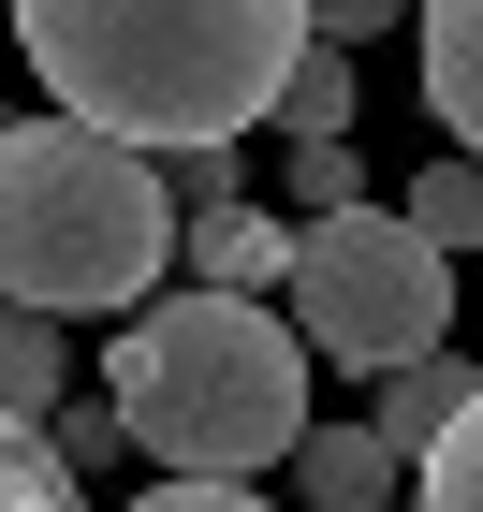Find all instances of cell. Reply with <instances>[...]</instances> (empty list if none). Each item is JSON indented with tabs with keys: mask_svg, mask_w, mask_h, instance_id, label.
<instances>
[{
	"mask_svg": "<svg viewBox=\"0 0 483 512\" xmlns=\"http://www.w3.org/2000/svg\"><path fill=\"white\" fill-rule=\"evenodd\" d=\"M264 118H279L293 147H352V59H337V44H308V59L279 74V103H264Z\"/></svg>",
	"mask_w": 483,
	"mask_h": 512,
	"instance_id": "cell-10",
	"label": "cell"
},
{
	"mask_svg": "<svg viewBox=\"0 0 483 512\" xmlns=\"http://www.w3.org/2000/svg\"><path fill=\"white\" fill-rule=\"evenodd\" d=\"M469 410H483V381H469L454 352H425V366H381V410H366V439L410 469V454H425L440 425H469Z\"/></svg>",
	"mask_w": 483,
	"mask_h": 512,
	"instance_id": "cell-6",
	"label": "cell"
},
{
	"mask_svg": "<svg viewBox=\"0 0 483 512\" xmlns=\"http://www.w3.org/2000/svg\"><path fill=\"white\" fill-rule=\"evenodd\" d=\"M410 512H483V410L410 454Z\"/></svg>",
	"mask_w": 483,
	"mask_h": 512,
	"instance_id": "cell-12",
	"label": "cell"
},
{
	"mask_svg": "<svg viewBox=\"0 0 483 512\" xmlns=\"http://www.w3.org/2000/svg\"><path fill=\"white\" fill-rule=\"evenodd\" d=\"M59 381H74V352H59V322L0 308V425H44V410H59Z\"/></svg>",
	"mask_w": 483,
	"mask_h": 512,
	"instance_id": "cell-9",
	"label": "cell"
},
{
	"mask_svg": "<svg viewBox=\"0 0 483 512\" xmlns=\"http://www.w3.org/2000/svg\"><path fill=\"white\" fill-rule=\"evenodd\" d=\"M293 205H308V220H337V205H366L352 147H293Z\"/></svg>",
	"mask_w": 483,
	"mask_h": 512,
	"instance_id": "cell-14",
	"label": "cell"
},
{
	"mask_svg": "<svg viewBox=\"0 0 483 512\" xmlns=\"http://www.w3.org/2000/svg\"><path fill=\"white\" fill-rule=\"evenodd\" d=\"M293 498H308V512H381V498H396V454H381L366 425H308V439H293Z\"/></svg>",
	"mask_w": 483,
	"mask_h": 512,
	"instance_id": "cell-8",
	"label": "cell"
},
{
	"mask_svg": "<svg viewBox=\"0 0 483 512\" xmlns=\"http://www.w3.org/2000/svg\"><path fill=\"white\" fill-rule=\"evenodd\" d=\"M425 15V118L469 147L483 132V0H410Z\"/></svg>",
	"mask_w": 483,
	"mask_h": 512,
	"instance_id": "cell-7",
	"label": "cell"
},
{
	"mask_svg": "<svg viewBox=\"0 0 483 512\" xmlns=\"http://www.w3.org/2000/svg\"><path fill=\"white\" fill-rule=\"evenodd\" d=\"M176 264V191L161 161L103 147L74 118H15L0 132V308L74 322V308H147Z\"/></svg>",
	"mask_w": 483,
	"mask_h": 512,
	"instance_id": "cell-3",
	"label": "cell"
},
{
	"mask_svg": "<svg viewBox=\"0 0 483 512\" xmlns=\"http://www.w3.org/2000/svg\"><path fill=\"white\" fill-rule=\"evenodd\" d=\"M103 410L118 454H161V483H249L308 439V352L249 293H161L103 366Z\"/></svg>",
	"mask_w": 483,
	"mask_h": 512,
	"instance_id": "cell-2",
	"label": "cell"
},
{
	"mask_svg": "<svg viewBox=\"0 0 483 512\" xmlns=\"http://www.w3.org/2000/svg\"><path fill=\"white\" fill-rule=\"evenodd\" d=\"M308 15V44H352V30H381V15H410V0H293Z\"/></svg>",
	"mask_w": 483,
	"mask_h": 512,
	"instance_id": "cell-16",
	"label": "cell"
},
{
	"mask_svg": "<svg viewBox=\"0 0 483 512\" xmlns=\"http://www.w3.org/2000/svg\"><path fill=\"white\" fill-rule=\"evenodd\" d=\"M132 512H279V498H249V483H147Z\"/></svg>",
	"mask_w": 483,
	"mask_h": 512,
	"instance_id": "cell-15",
	"label": "cell"
},
{
	"mask_svg": "<svg viewBox=\"0 0 483 512\" xmlns=\"http://www.w3.org/2000/svg\"><path fill=\"white\" fill-rule=\"evenodd\" d=\"M293 352H337V366H425L440 352V322H454V264L425 235H410L396 205H337V220H293Z\"/></svg>",
	"mask_w": 483,
	"mask_h": 512,
	"instance_id": "cell-4",
	"label": "cell"
},
{
	"mask_svg": "<svg viewBox=\"0 0 483 512\" xmlns=\"http://www.w3.org/2000/svg\"><path fill=\"white\" fill-rule=\"evenodd\" d=\"M176 264H191V293H279V264H293V220H264L249 191H205V205H176Z\"/></svg>",
	"mask_w": 483,
	"mask_h": 512,
	"instance_id": "cell-5",
	"label": "cell"
},
{
	"mask_svg": "<svg viewBox=\"0 0 483 512\" xmlns=\"http://www.w3.org/2000/svg\"><path fill=\"white\" fill-rule=\"evenodd\" d=\"M15 44L74 132L132 161H205L264 132L279 74L308 59V15L293 0H15Z\"/></svg>",
	"mask_w": 483,
	"mask_h": 512,
	"instance_id": "cell-1",
	"label": "cell"
},
{
	"mask_svg": "<svg viewBox=\"0 0 483 512\" xmlns=\"http://www.w3.org/2000/svg\"><path fill=\"white\" fill-rule=\"evenodd\" d=\"M0 512H88V483L59 469L30 425H0Z\"/></svg>",
	"mask_w": 483,
	"mask_h": 512,
	"instance_id": "cell-13",
	"label": "cell"
},
{
	"mask_svg": "<svg viewBox=\"0 0 483 512\" xmlns=\"http://www.w3.org/2000/svg\"><path fill=\"white\" fill-rule=\"evenodd\" d=\"M396 220H410V235H425V249H440V264H454V249L483 235V176H469V161H425V176H410V205H396Z\"/></svg>",
	"mask_w": 483,
	"mask_h": 512,
	"instance_id": "cell-11",
	"label": "cell"
}]
</instances>
